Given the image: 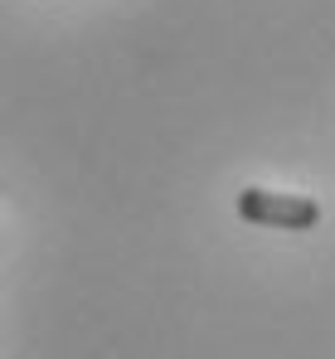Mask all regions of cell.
<instances>
[{
	"label": "cell",
	"instance_id": "obj_1",
	"mask_svg": "<svg viewBox=\"0 0 335 359\" xmlns=\"http://www.w3.org/2000/svg\"><path fill=\"white\" fill-rule=\"evenodd\" d=\"M238 219L258 224V229H287V233H301V229H316L321 224V204L311 194H287V189H238Z\"/></svg>",
	"mask_w": 335,
	"mask_h": 359
}]
</instances>
